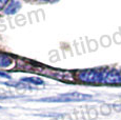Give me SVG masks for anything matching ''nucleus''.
Instances as JSON below:
<instances>
[{"label": "nucleus", "mask_w": 121, "mask_h": 120, "mask_svg": "<svg viewBox=\"0 0 121 120\" xmlns=\"http://www.w3.org/2000/svg\"><path fill=\"white\" fill-rule=\"evenodd\" d=\"M90 95H85V94L81 93H69V94H63L58 97H53V98L43 99V100L48 101H58V102H69V101H81L84 99H90Z\"/></svg>", "instance_id": "f257e3e1"}, {"label": "nucleus", "mask_w": 121, "mask_h": 120, "mask_svg": "<svg viewBox=\"0 0 121 120\" xmlns=\"http://www.w3.org/2000/svg\"><path fill=\"white\" fill-rule=\"evenodd\" d=\"M41 73L48 74V75L52 76V77L60 78V79H71V75L67 72H61V71H56V70H51V69H48L46 72L42 71Z\"/></svg>", "instance_id": "f03ea898"}, {"label": "nucleus", "mask_w": 121, "mask_h": 120, "mask_svg": "<svg viewBox=\"0 0 121 120\" xmlns=\"http://www.w3.org/2000/svg\"><path fill=\"white\" fill-rule=\"evenodd\" d=\"M14 64V59L4 54H0V68H10Z\"/></svg>", "instance_id": "7ed1b4c3"}, {"label": "nucleus", "mask_w": 121, "mask_h": 120, "mask_svg": "<svg viewBox=\"0 0 121 120\" xmlns=\"http://www.w3.org/2000/svg\"><path fill=\"white\" fill-rule=\"evenodd\" d=\"M20 9V2L18 1H12L10 4L5 8L4 13L5 14H15L18 12V10Z\"/></svg>", "instance_id": "20e7f679"}, {"label": "nucleus", "mask_w": 121, "mask_h": 120, "mask_svg": "<svg viewBox=\"0 0 121 120\" xmlns=\"http://www.w3.org/2000/svg\"><path fill=\"white\" fill-rule=\"evenodd\" d=\"M22 81L30 82V83H33V84H36V85L43 84V80L40 79L39 77H26V78H22Z\"/></svg>", "instance_id": "39448f33"}, {"label": "nucleus", "mask_w": 121, "mask_h": 120, "mask_svg": "<svg viewBox=\"0 0 121 120\" xmlns=\"http://www.w3.org/2000/svg\"><path fill=\"white\" fill-rule=\"evenodd\" d=\"M0 77H3V78H10V76L8 74H4V73H1L0 72Z\"/></svg>", "instance_id": "423d86ee"}, {"label": "nucleus", "mask_w": 121, "mask_h": 120, "mask_svg": "<svg viewBox=\"0 0 121 120\" xmlns=\"http://www.w3.org/2000/svg\"><path fill=\"white\" fill-rule=\"evenodd\" d=\"M4 4H6V1H0V8H1V6H3Z\"/></svg>", "instance_id": "0eeeda50"}]
</instances>
